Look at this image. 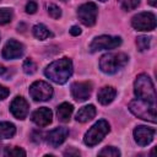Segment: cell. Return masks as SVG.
Wrapping results in <instances>:
<instances>
[{
  "instance_id": "1",
  "label": "cell",
  "mask_w": 157,
  "mask_h": 157,
  "mask_svg": "<svg viewBox=\"0 0 157 157\" xmlns=\"http://www.w3.org/2000/svg\"><path fill=\"white\" fill-rule=\"evenodd\" d=\"M45 76L58 85H64L72 75V61L69 58H61L45 67Z\"/></svg>"
},
{
  "instance_id": "2",
  "label": "cell",
  "mask_w": 157,
  "mask_h": 157,
  "mask_svg": "<svg viewBox=\"0 0 157 157\" xmlns=\"http://www.w3.org/2000/svg\"><path fill=\"white\" fill-rule=\"evenodd\" d=\"M129 61V56L125 53H107L99 60V69L104 74H115L121 70Z\"/></svg>"
},
{
  "instance_id": "3",
  "label": "cell",
  "mask_w": 157,
  "mask_h": 157,
  "mask_svg": "<svg viewBox=\"0 0 157 157\" xmlns=\"http://www.w3.org/2000/svg\"><path fill=\"white\" fill-rule=\"evenodd\" d=\"M134 92L135 96L140 99L147 102H156V91L151 78L146 74H140L134 82Z\"/></svg>"
},
{
  "instance_id": "4",
  "label": "cell",
  "mask_w": 157,
  "mask_h": 157,
  "mask_svg": "<svg viewBox=\"0 0 157 157\" xmlns=\"http://www.w3.org/2000/svg\"><path fill=\"white\" fill-rule=\"evenodd\" d=\"M129 109L137 118L151 121V123H156V105H155V103L136 98L129 103Z\"/></svg>"
},
{
  "instance_id": "5",
  "label": "cell",
  "mask_w": 157,
  "mask_h": 157,
  "mask_svg": "<svg viewBox=\"0 0 157 157\" xmlns=\"http://www.w3.org/2000/svg\"><path fill=\"white\" fill-rule=\"evenodd\" d=\"M110 130V126L108 124V121H105L104 119H101L98 120L97 123H94L90 129L85 134V137H83V142L85 145L92 147L97 144H99L104 136L109 132Z\"/></svg>"
},
{
  "instance_id": "6",
  "label": "cell",
  "mask_w": 157,
  "mask_h": 157,
  "mask_svg": "<svg viewBox=\"0 0 157 157\" xmlns=\"http://www.w3.org/2000/svg\"><path fill=\"white\" fill-rule=\"evenodd\" d=\"M121 44V38L115 37V36H99L96 37L91 44H90V50L92 53L99 52V50H105V49H114Z\"/></svg>"
},
{
  "instance_id": "7",
  "label": "cell",
  "mask_w": 157,
  "mask_h": 157,
  "mask_svg": "<svg viewBox=\"0 0 157 157\" xmlns=\"http://www.w3.org/2000/svg\"><path fill=\"white\" fill-rule=\"evenodd\" d=\"M29 94L37 102H45L53 96V87L45 81H36L29 86Z\"/></svg>"
},
{
  "instance_id": "8",
  "label": "cell",
  "mask_w": 157,
  "mask_h": 157,
  "mask_svg": "<svg viewBox=\"0 0 157 157\" xmlns=\"http://www.w3.org/2000/svg\"><path fill=\"white\" fill-rule=\"evenodd\" d=\"M98 15V9L94 2H86L78 6L77 9V17L78 20L87 27H91L96 23Z\"/></svg>"
},
{
  "instance_id": "9",
  "label": "cell",
  "mask_w": 157,
  "mask_h": 157,
  "mask_svg": "<svg viewBox=\"0 0 157 157\" xmlns=\"http://www.w3.org/2000/svg\"><path fill=\"white\" fill-rule=\"evenodd\" d=\"M131 26L136 31H153L156 28V16L152 12H140L131 18Z\"/></svg>"
},
{
  "instance_id": "10",
  "label": "cell",
  "mask_w": 157,
  "mask_h": 157,
  "mask_svg": "<svg viewBox=\"0 0 157 157\" xmlns=\"http://www.w3.org/2000/svg\"><path fill=\"white\" fill-rule=\"evenodd\" d=\"M92 93V83L88 81L82 82H74L71 85V94L75 101L77 102H85L90 98Z\"/></svg>"
},
{
  "instance_id": "11",
  "label": "cell",
  "mask_w": 157,
  "mask_h": 157,
  "mask_svg": "<svg viewBox=\"0 0 157 157\" xmlns=\"http://www.w3.org/2000/svg\"><path fill=\"white\" fill-rule=\"evenodd\" d=\"M25 53V47L22 43L15 40V39H10L6 42V44L2 48V58L6 60H11V59H18L23 55Z\"/></svg>"
},
{
  "instance_id": "12",
  "label": "cell",
  "mask_w": 157,
  "mask_h": 157,
  "mask_svg": "<svg viewBox=\"0 0 157 157\" xmlns=\"http://www.w3.org/2000/svg\"><path fill=\"white\" fill-rule=\"evenodd\" d=\"M28 103L27 101L21 97V96H17L13 98V101L11 102L10 104V112L11 114L16 118V119H25L28 114Z\"/></svg>"
},
{
  "instance_id": "13",
  "label": "cell",
  "mask_w": 157,
  "mask_h": 157,
  "mask_svg": "<svg viewBox=\"0 0 157 157\" xmlns=\"http://www.w3.org/2000/svg\"><path fill=\"white\" fill-rule=\"evenodd\" d=\"M155 129L152 128H147L144 125H140L137 128H135L134 130V137L135 141L140 145V146H147L148 144L152 142L153 137H155Z\"/></svg>"
},
{
  "instance_id": "14",
  "label": "cell",
  "mask_w": 157,
  "mask_h": 157,
  "mask_svg": "<svg viewBox=\"0 0 157 157\" xmlns=\"http://www.w3.org/2000/svg\"><path fill=\"white\" fill-rule=\"evenodd\" d=\"M53 120V113L49 108L42 107L33 112L32 114V121L38 126H47Z\"/></svg>"
},
{
  "instance_id": "15",
  "label": "cell",
  "mask_w": 157,
  "mask_h": 157,
  "mask_svg": "<svg viewBox=\"0 0 157 157\" xmlns=\"http://www.w3.org/2000/svg\"><path fill=\"white\" fill-rule=\"evenodd\" d=\"M69 135V129L67 128H55L54 130L49 131L47 135V142L52 147H58L61 145Z\"/></svg>"
},
{
  "instance_id": "16",
  "label": "cell",
  "mask_w": 157,
  "mask_h": 157,
  "mask_svg": "<svg viewBox=\"0 0 157 157\" xmlns=\"http://www.w3.org/2000/svg\"><path fill=\"white\" fill-rule=\"evenodd\" d=\"M117 96V91L114 87L112 86H104L102 87L99 91H98V94H97V99L101 104L103 105H107L109 103L113 102V99L115 98Z\"/></svg>"
},
{
  "instance_id": "17",
  "label": "cell",
  "mask_w": 157,
  "mask_h": 157,
  "mask_svg": "<svg viewBox=\"0 0 157 157\" xmlns=\"http://www.w3.org/2000/svg\"><path fill=\"white\" fill-rule=\"evenodd\" d=\"M96 115V108L93 104H88V105H85L82 107L77 114H76V120L80 121V123H86L91 119H93Z\"/></svg>"
},
{
  "instance_id": "18",
  "label": "cell",
  "mask_w": 157,
  "mask_h": 157,
  "mask_svg": "<svg viewBox=\"0 0 157 157\" xmlns=\"http://www.w3.org/2000/svg\"><path fill=\"white\" fill-rule=\"evenodd\" d=\"M72 112H74L72 104H70V103H67V102H64V103H61V104L58 107V109H56L58 119H59L60 121H63V123H67V121L70 120V118H71Z\"/></svg>"
},
{
  "instance_id": "19",
  "label": "cell",
  "mask_w": 157,
  "mask_h": 157,
  "mask_svg": "<svg viewBox=\"0 0 157 157\" xmlns=\"http://www.w3.org/2000/svg\"><path fill=\"white\" fill-rule=\"evenodd\" d=\"M16 134V126L9 121H0V139H11Z\"/></svg>"
},
{
  "instance_id": "20",
  "label": "cell",
  "mask_w": 157,
  "mask_h": 157,
  "mask_svg": "<svg viewBox=\"0 0 157 157\" xmlns=\"http://www.w3.org/2000/svg\"><path fill=\"white\" fill-rule=\"evenodd\" d=\"M33 36H34L37 39H39V40H44V39H47V38L52 37L53 33L49 31L48 27H45L44 25L39 23V25H36V26L33 27Z\"/></svg>"
},
{
  "instance_id": "21",
  "label": "cell",
  "mask_w": 157,
  "mask_h": 157,
  "mask_svg": "<svg viewBox=\"0 0 157 157\" xmlns=\"http://www.w3.org/2000/svg\"><path fill=\"white\" fill-rule=\"evenodd\" d=\"M136 45H137V49L140 52H145L150 48L151 45V37H147V36H140L136 38Z\"/></svg>"
},
{
  "instance_id": "22",
  "label": "cell",
  "mask_w": 157,
  "mask_h": 157,
  "mask_svg": "<svg viewBox=\"0 0 157 157\" xmlns=\"http://www.w3.org/2000/svg\"><path fill=\"white\" fill-rule=\"evenodd\" d=\"M22 69L27 75H32L37 71V65L31 58H27V59H25V61L22 64Z\"/></svg>"
},
{
  "instance_id": "23",
  "label": "cell",
  "mask_w": 157,
  "mask_h": 157,
  "mask_svg": "<svg viewBox=\"0 0 157 157\" xmlns=\"http://www.w3.org/2000/svg\"><path fill=\"white\" fill-rule=\"evenodd\" d=\"M12 16H13V13H12L11 9H7V7L0 9V25L9 23L12 20Z\"/></svg>"
},
{
  "instance_id": "24",
  "label": "cell",
  "mask_w": 157,
  "mask_h": 157,
  "mask_svg": "<svg viewBox=\"0 0 157 157\" xmlns=\"http://www.w3.org/2000/svg\"><path fill=\"white\" fill-rule=\"evenodd\" d=\"M119 4H120L123 10L131 11V10H135L139 6L140 0H119Z\"/></svg>"
},
{
  "instance_id": "25",
  "label": "cell",
  "mask_w": 157,
  "mask_h": 157,
  "mask_svg": "<svg viewBox=\"0 0 157 157\" xmlns=\"http://www.w3.org/2000/svg\"><path fill=\"white\" fill-rule=\"evenodd\" d=\"M98 155H99V156H108V157H118V156H120V151H119L117 147L107 146V147H104L102 151H99Z\"/></svg>"
},
{
  "instance_id": "26",
  "label": "cell",
  "mask_w": 157,
  "mask_h": 157,
  "mask_svg": "<svg viewBox=\"0 0 157 157\" xmlns=\"http://www.w3.org/2000/svg\"><path fill=\"white\" fill-rule=\"evenodd\" d=\"M5 156H7V157H20V156H26V152L21 147H7L5 150Z\"/></svg>"
},
{
  "instance_id": "27",
  "label": "cell",
  "mask_w": 157,
  "mask_h": 157,
  "mask_svg": "<svg viewBox=\"0 0 157 157\" xmlns=\"http://www.w3.org/2000/svg\"><path fill=\"white\" fill-rule=\"evenodd\" d=\"M47 9H48V13H49V16L50 17H53V18H59L60 16H61V10H60V7L58 6V5H55V4H49L48 6H47Z\"/></svg>"
},
{
  "instance_id": "28",
  "label": "cell",
  "mask_w": 157,
  "mask_h": 157,
  "mask_svg": "<svg viewBox=\"0 0 157 157\" xmlns=\"http://www.w3.org/2000/svg\"><path fill=\"white\" fill-rule=\"evenodd\" d=\"M25 10H26L27 13H34L37 11V4L34 1H28L26 4V9Z\"/></svg>"
},
{
  "instance_id": "29",
  "label": "cell",
  "mask_w": 157,
  "mask_h": 157,
  "mask_svg": "<svg viewBox=\"0 0 157 157\" xmlns=\"http://www.w3.org/2000/svg\"><path fill=\"white\" fill-rule=\"evenodd\" d=\"M9 93H10V91H9L6 87H4V86L0 85V101H1V99H5V98L9 96Z\"/></svg>"
},
{
  "instance_id": "30",
  "label": "cell",
  "mask_w": 157,
  "mask_h": 157,
  "mask_svg": "<svg viewBox=\"0 0 157 157\" xmlns=\"http://www.w3.org/2000/svg\"><path fill=\"white\" fill-rule=\"evenodd\" d=\"M70 34H72V36H78V34H81V28H80L78 26H72V27L70 28Z\"/></svg>"
},
{
  "instance_id": "31",
  "label": "cell",
  "mask_w": 157,
  "mask_h": 157,
  "mask_svg": "<svg viewBox=\"0 0 157 157\" xmlns=\"http://www.w3.org/2000/svg\"><path fill=\"white\" fill-rule=\"evenodd\" d=\"M64 155H65V156H72V155H74V156H78V155H80V152H78L77 150H74V148H71V150H67V151H65V152H64Z\"/></svg>"
},
{
  "instance_id": "32",
  "label": "cell",
  "mask_w": 157,
  "mask_h": 157,
  "mask_svg": "<svg viewBox=\"0 0 157 157\" xmlns=\"http://www.w3.org/2000/svg\"><path fill=\"white\" fill-rule=\"evenodd\" d=\"M6 71H7V69L0 64V76H4V75L6 74Z\"/></svg>"
},
{
  "instance_id": "33",
  "label": "cell",
  "mask_w": 157,
  "mask_h": 157,
  "mask_svg": "<svg viewBox=\"0 0 157 157\" xmlns=\"http://www.w3.org/2000/svg\"><path fill=\"white\" fill-rule=\"evenodd\" d=\"M148 4H150L151 6H153V7H155V6L157 5V0H148Z\"/></svg>"
},
{
  "instance_id": "34",
  "label": "cell",
  "mask_w": 157,
  "mask_h": 157,
  "mask_svg": "<svg viewBox=\"0 0 157 157\" xmlns=\"http://www.w3.org/2000/svg\"><path fill=\"white\" fill-rule=\"evenodd\" d=\"M99 1H102V2H104V1H107V0H99Z\"/></svg>"
}]
</instances>
